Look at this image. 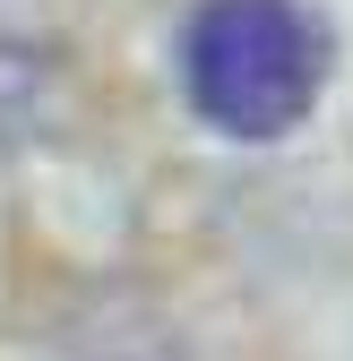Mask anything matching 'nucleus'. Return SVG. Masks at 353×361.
I'll list each match as a JSON object with an SVG mask.
<instances>
[{
    "instance_id": "nucleus-1",
    "label": "nucleus",
    "mask_w": 353,
    "mask_h": 361,
    "mask_svg": "<svg viewBox=\"0 0 353 361\" xmlns=\"http://www.w3.org/2000/svg\"><path fill=\"white\" fill-rule=\"evenodd\" d=\"M328 69V35L293 0H207L181 35L190 104L233 138H276L311 112Z\"/></svg>"
}]
</instances>
